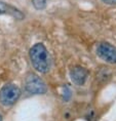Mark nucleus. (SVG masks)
<instances>
[{
  "label": "nucleus",
  "mask_w": 116,
  "mask_h": 121,
  "mask_svg": "<svg viewBox=\"0 0 116 121\" xmlns=\"http://www.w3.org/2000/svg\"><path fill=\"white\" fill-rule=\"evenodd\" d=\"M30 60L32 66L36 71L40 73H46L50 68L49 54L42 43H36L30 49Z\"/></svg>",
  "instance_id": "nucleus-1"
},
{
  "label": "nucleus",
  "mask_w": 116,
  "mask_h": 121,
  "mask_svg": "<svg viewBox=\"0 0 116 121\" xmlns=\"http://www.w3.org/2000/svg\"><path fill=\"white\" fill-rule=\"evenodd\" d=\"M21 90L14 84H6L0 89V103L3 106H11L19 99Z\"/></svg>",
  "instance_id": "nucleus-2"
},
{
  "label": "nucleus",
  "mask_w": 116,
  "mask_h": 121,
  "mask_svg": "<svg viewBox=\"0 0 116 121\" xmlns=\"http://www.w3.org/2000/svg\"><path fill=\"white\" fill-rule=\"evenodd\" d=\"M25 88L32 95H43L47 90L44 81L33 73L27 75L25 79Z\"/></svg>",
  "instance_id": "nucleus-3"
},
{
  "label": "nucleus",
  "mask_w": 116,
  "mask_h": 121,
  "mask_svg": "<svg viewBox=\"0 0 116 121\" xmlns=\"http://www.w3.org/2000/svg\"><path fill=\"white\" fill-rule=\"evenodd\" d=\"M97 54L106 63L116 64V47L107 42H102L98 45Z\"/></svg>",
  "instance_id": "nucleus-4"
},
{
  "label": "nucleus",
  "mask_w": 116,
  "mask_h": 121,
  "mask_svg": "<svg viewBox=\"0 0 116 121\" xmlns=\"http://www.w3.org/2000/svg\"><path fill=\"white\" fill-rule=\"evenodd\" d=\"M70 77L72 82L76 85H83L87 77V72L82 67H75L70 72Z\"/></svg>",
  "instance_id": "nucleus-5"
},
{
  "label": "nucleus",
  "mask_w": 116,
  "mask_h": 121,
  "mask_svg": "<svg viewBox=\"0 0 116 121\" xmlns=\"http://www.w3.org/2000/svg\"><path fill=\"white\" fill-rule=\"evenodd\" d=\"M3 13L10 14V16H13V17L19 20L24 17V14L18 8L11 6V5H8L3 1H0V14H3Z\"/></svg>",
  "instance_id": "nucleus-6"
},
{
  "label": "nucleus",
  "mask_w": 116,
  "mask_h": 121,
  "mask_svg": "<svg viewBox=\"0 0 116 121\" xmlns=\"http://www.w3.org/2000/svg\"><path fill=\"white\" fill-rule=\"evenodd\" d=\"M32 3L36 9H43L45 7V0H32Z\"/></svg>",
  "instance_id": "nucleus-7"
},
{
  "label": "nucleus",
  "mask_w": 116,
  "mask_h": 121,
  "mask_svg": "<svg viewBox=\"0 0 116 121\" xmlns=\"http://www.w3.org/2000/svg\"><path fill=\"white\" fill-rule=\"evenodd\" d=\"M102 1L107 4H116V0H102Z\"/></svg>",
  "instance_id": "nucleus-8"
},
{
  "label": "nucleus",
  "mask_w": 116,
  "mask_h": 121,
  "mask_svg": "<svg viewBox=\"0 0 116 121\" xmlns=\"http://www.w3.org/2000/svg\"><path fill=\"white\" fill-rule=\"evenodd\" d=\"M0 121H2V116L1 115H0Z\"/></svg>",
  "instance_id": "nucleus-9"
}]
</instances>
